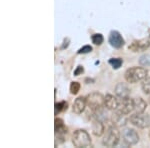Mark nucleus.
Listing matches in <instances>:
<instances>
[{
    "instance_id": "22",
    "label": "nucleus",
    "mask_w": 150,
    "mask_h": 148,
    "mask_svg": "<svg viewBox=\"0 0 150 148\" xmlns=\"http://www.w3.org/2000/svg\"><path fill=\"white\" fill-rule=\"evenodd\" d=\"M139 63L142 66H149L150 65V56L149 55H143V56L140 57Z\"/></svg>"
},
{
    "instance_id": "10",
    "label": "nucleus",
    "mask_w": 150,
    "mask_h": 148,
    "mask_svg": "<svg viewBox=\"0 0 150 148\" xmlns=\"http://www.w3.org/2000/svg\"><path fill=\"white\" fill-rule=\"evenodd\" d=\"M55 135H58V138L60 139H64L65 135L67 133V127L65 126L63 120L61 118H55Z\"/></svg>"
},
{
    "instance_id": "8",
    "label": "nucleus",
    "mask_w": 150,
    "mask_h": 148,
    "mask_svg": "<svg viewBox=\"0 0 150 148\" xmlns=\"http://www.w3.org/2000/svg\"><path fill=\"white\" fill-rule=\"evenodd\" d=\"M115 110L119 111V112L125 114V115H128V114L133 112V99H130L129 97L120 99L119 105Z\"/></svg>"
},
{
    "instance_id": "13",
    "label": "nucleus",
    "mask_w": 150,
    "mask_h": 148,
    "mask_svg": "<svg viewBox=\"0 0 150 148\" xmlns=\"http://www.w3.org/2000/svg\"><path fill=\"white\" fill-rule=\"evenodd\" d=\"M87 105V101H86V97L83 96H79L75 99L72 109H73V112L76 114H81L85 110V107Z\"/></svg>"
},
{
    "instance_id": "9",
    "label": "nucleus",
    "mask_w": 150,
    "mask_h": 148,
    "mask_svg": "<svg viewBox=\"0 0 150 148\" xmlns=\"http://www.w3.org/2000/svg\"><path fill=\"white\" fill-rule=\"evenodd\" d=\"M149 46H150V41L147 39L134 40L129 45V50H131L133 52H141L148 49Z\"/></svg>"
},
{
    "instance_id": "19",
    "label": "nucleus",
    "mask_w": 150,
    "mask_h": 148,
    "mask_svg": "<svg viewBox=\"0 0 150 148\" xmlns=\"http://www.w3.org/2000/svg\"><path fill=\"white\" fill-rule=\"evenodd\" d=\"M141 88H142V91H143L146 95H150V77H146V78L143 80Z\"/></svg>"
},
{
    "instance_id": "11",
    "label": "nucleus",
    "mask_w": 150,
    "mask_h": 148,
    "mask_svg": "<svg viewBox=\"0 0 150 148\" xmlns=\"http://www.w3.org/2000/svg\"><path fill=\"white\" fill-rule=\"evenodd\" d=\"M127 115L125 114H122L121 112L117 110H114V112L111 115V122L113 124H115L116 126H123L126 124V122L129 120V118L126 117Z\"/></svg>"
},
{
    "instance_id": "18",
    "label": "nucleus",
    "mask_w": 150,
    "mask_h": 148,
    "mask_svg": "<svg viewBox=\"0 0 150 148\" xmlns=\"http://www.w3.org/2000/svg\"><path fill=\"white\" fill-rule=\"evenodd\" d=\"M108 63L112 66V68L119 69L121 67V65L123 64V60L121 58H111V59H109Z\"/></svg>"
},
{
    "instance_id": "1",
    "label": "nucleus",
    "mask_w": 150,
    "mask_h": 148,
    "mask_svg": "<svg viewBox=\"0 0 150 148\" xmlns=\"http://www.w3.org/2000/svg\"><path fill=\"white\" fill-rule=\"evenodd\" d=\"M120 136H121V133L118 129V126L111 122V124L108 126L107 129L104 132L102 144L106 147H114L119 142Z\"/></svg>"
},
{
    "instance_id": "20",
    "label": "nucleus",
    "mask_w": 150,
    "mask_h": 148,
    "mask_svg": "<svg viewBox=\"0 0 150 148\" xmlns=\"http://www.w3.org/2000/svg\"><path fill=\"white\" fill-rule=\"evenodd\" d=\"M80 88H81L80 83H79V82H77V81L71 82L70 87H69L70 92H71V94H73V95H76V94L79 92V90H80Z\"/></svg>"
},
{
    "instance_id": "16",
    "label": "nucleus",
    "mask_w": 150,
    "mask_h": 148,
    "mask_svg": "<svg viewBox=\"0 0 150 148\" xmlns=\"http://www.w3.org/2000/svg\"><path fill=\"white\" fill-rule=\"evenodd\" d=\"M105 132V126H104L103 122L100 120L97 119H93V123H92V133L95 136H101V135L104 134Z\"/></svg>"
},
{
    "instance_id": "21",
    "label": "nucleus",
    "mask_w": 150,
    "mask_h": 148,
    "mask_svg": "<svg viewBox=\"0 0 150 148\" xmlns=\"http://www.w3.org/2000/svg\"><path fill=\"white\" fill-rule=\"evenodd\" d=\"M91 40H92V43H94L95 45H101L103 42V36L100 33H95L91 36Z\"/></svg>"
},
{
    "instance_id": "7",
    "label": "nucleus",
    "mask_w": 150,
    "mask_h": 148,
    "mask_svg": "<svg viewBox=\"0 0 150 148\" xmlns=\"http://www.w3.org/2000/svg\"><path fill=\"white\" fill-rule=\"evenodd\" d=\"M108 42H109V44L112 46V47L117 48V49L123 47L125 44V41L123 39L122 35L116 30H112L109 33V36H108Z\"/></svg>"
},
{
    "instance_id": "17",
    "label": "nucleus",
    "mask_w": 150,
    "mask_h": 148,
    "mask_svg": "<svg viewBox=\"0 0 150 148\" xmlns=\"http://www.w3.org/2000/svg\"><path fill=\"white\" fill-rule=\"evenodd\" d=\"M67 106H68V104H67V102H65V101H61V102L55 103V109H54L55 115L59 114L60 112H62V111L66 110Z\"/></svg>"
},
{
    "instance_id": "4",
    "label": "nucleus",
    "mask_w": 150,
    "mask_h": 148,
    "mask_svg": "<svg viewBox=\"0 0 150 148\" xmlns=\"http://www.w3.org/2000/svg\"><path fill=\"white\" fill-rule=\"evenodd\" d=\"M129 121L132 125H134L137 128H148L150 126V116L148 114H145L144 112L141 113H133L130 115Z\"/></svg>"
},
{
    "instance_id": "14",
    "label": "nucleus",
    "mask_w": 150,
    "mask_h": 148,
    "mask_svg": "<svg viewBox=\"0 0 150 148\" xmlns=\"http://www.w3.org/2000/svg\"><path fill=\"white\" fill-rule=\"evenodd\" d=\"M119 105V100L112 94H106L104 98V106L108 110H115Z\"/></svg>"
},
{
    "instance_id": "2",
    "label": "nucleus",
    "mask_w": 150,
    "mask_h": 148,
    "mask_svg": "<svg viewBox=\"0 0 150 148\" xmlns=\"http://www.w3.org/2000/svg\"><path fill=\"white\" fill-rule=\"evenodd\" d=\"M147 70L144 67L134 66L128 68L124 73V78L128 83H136V82L142 81L147 77Z\"/></svg>"
},
{
    "instance_id": "24",
    "label": "nucleus",
    "mask_w": 150,
    "mask_h": 148,
    "mask_svg": "<svg viewBox=\"0 0 150 148\" xmlns=\"http://www.w3.org/2000/svg\"><path fill=\"white\" fill-rule=\"evenodd\" d=\"M83 72H84L83 66L79 65V66H77L76 69L74 70V76H79V75H81L82 73H83Z\"/></svg>"
},
{
    "instance_id": "25",
    "label": "nucleus",
    "mask_w": 150,
    "mask_h": 148,
    "mask_svg": "<svg viewBox=\"0 0 150 148\" xmlns=\"http://www.w3.org/2000/svg\"><path fill=\"white\" fill-rule=\"evenodd\" d=\"M149 138H150V131H149Z\"/></svg>"
},
{
    "instance_id": "3",
    "label": "nucleus",
    "mask_w": 150,
    "mask_h": 148,
    "mask_svg": "<svg viewBox=\"0 0 150 148\" xmlns=\"http://www.w3.org/2000/svg\"><path fill=\"white\" fill-rule=\"evenodd\" d=\"M72 144L77 148H86L91 146V138L89 133L84 129L76 130L72 135Z\"/></svg>"
},
{
    "instance_id": "23",
    "label": "nucleus",
    "mask_w": 150,
    "mask_h": 148,
    "mask_svg": "<svg viewBox=\"0 0 150 148\" xmlns=\"http://www.w3.org/2000/svg\"><path fill=\"white\" fill-rule=\"evenodd\" d=\"M91 51H92V47L90 45H85L77 51V54H87V53H90Z\"/></svg>"
},
{
    "instance_id": "6",
    "label": "nucleus",
    "mask_w": 150,
    "mask_h": 148,
    "mask_svg": "<svg viewBox=\"0 0 150 148\" xmlns=\"http://www.w3.org/2000/svg\"><path fill=\"white\" fill-rule=\"evenodd\" d=\"M123 141L127 145H135L139 141V135L137 131L132 128H124L121 132Z\"/></svg>"
},
{
    "instance_id": "26",
    "label": "nucleus",
    "mask_w": 150,
    "mask_h": 148,
    "mask_svg": "<svg viewBox=\"0 0 150 148\" xmlns=\"http://www.w3.org/2000/svg\"><path fill=\"white\" fill-rule=\"evenodd\" d=\"M149 102H150V99H149Z\"/></svg>"
},
{
    "instance_id": "12",
    "label": "nucleus",
    "mask_w": 150,
    "mask_h": 148,
    "mask_svg": "<svg viewBox=\"0 0 150 148\" xmlns=\"http://www.w3.org/2000/svg\"><path fill=\"white\" fill-rule=\"evenodd\" d=\"M115 94L117 97H119L120 99L127 98L130 95V88L128 87L127 84L125 83H117L115 86Z\"/></svg>"
},
{
    "instance_id": "5",
    "label": "nucleus",
    "mask_w": 150,
    "mask_h": 148,
    "mask_svg": "<svg viewBox=\"0 0 150 148\" xmlns=\"http://www.w3.org/2000/svg\"><path fill=\"white\" fill-rule=\"evenodd\" d=\"M104 98L105 96H103L99 92H92V93L88 94L86 96V101H87V106L90 108V110H96L100 107L104 106Z\"/></svg>"
},
{
    "instance_id": "15",
    "label": "nucleus",
    "mask_w": 150,
    "mask_h": 148,
    "mask_svg": "<svg viewBox=\"0 0 150 148\" xmlns=\"http://www.w3.org/2000/svg\"><path fill=\"white\" fill-rule=\"evenodd\" d=\"M147 107V103L142 99L141 97L133 99V112L134 113H141L144 112L145 109Z\"/></svg>"
}]
</instances>
